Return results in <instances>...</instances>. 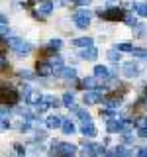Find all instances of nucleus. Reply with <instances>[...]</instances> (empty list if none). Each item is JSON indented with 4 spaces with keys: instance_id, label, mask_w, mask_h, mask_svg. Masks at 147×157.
I'll use <instances>...</instances> for the list:
<instances>
[{
    "instance_id": "obj_1",
    "label": "nucleus",
    "mask_w": 147,
    "mask_h": 157,
    "mask_svg": "<svg viewBox=\"0 0 147 157\" xmlns=\"http://www.w3.org/2000/svg\"><path fill=\"white\" fill-rule=\"evenodd\" d=\"M8 45L12 47V51L16 53L18 57H26L29 51H32V45L28 41H22L18 37H8Z\"/></svg>"
},
{
    "instance_id": "obj_2",
    "label": "nucleus",
    "mask_w": 147,
    "mask_h": 157,
    "mask_svg": "<svg viewBox=\"0 0 147 157\" xmlns=\"http://www.w3.org/2000/svg\"><path fill=\"white\" fill-rule=\"evenodd\" d=\"M51 153L53 155H73L77 153V147L71 144H65V141H53L51 144Z\"/></svg>"
},
{
    "instance_id": "obj_3",
    "label": "nucleus",
    "mask_w": 147,
    "mask_h": 157,
    "mask_svg": "<svg viewBox=\"0 0 147 157\" xmlns=\"http://www.w3.org/2000/svg\"><path fill=\"white\" fill-rule=\"evenodd\" d=\"M98 14H102L100 18H104V20H110V22H118V20H124V10L122 8H118V6H108L104 12L102 10H98Z\"/></svg>"
},
{
    "instance_id": "obj_4",
    "label": "nucleus",
    "mask_w": 147,
    "mask_h": 157,
    "mask_svg": "<svg viewBox=\"0 0 147 157\" xmlns=\"http://www.w3.org/2000/svg\"><path fill=\"white\" fill-rule=\"evenodd\" d=\"M90 16L92 14L88 12V10H78L75 16H73V22L77 24V28L85 29V28H88V24H90Z\"/></svg>"
},
{
    "instance_id": "obj_5",
    "label": "nucleus",
    "mask_w": 147,
    "mask_h": 157,
    "mask_svg": "<svg viewBox=\"0 0 147 157\" xmlns=\"http://www.w3.org/2000/svg\"><path fill=\"white\" fill-rule=\"evenodd\" d=\"M53 6H55V2H51V0H41V2H39V10L33 12V18H45V16H49V14L53 12Z\"/></svg>"
},
{
    "instance_id": "obj_6",
    "label": "nucleus",
    "mask_w": 147,
    "mask_h": 157,
    "mask_svg": "<svg viewBox=\"0 0 147 157\" xmlns=\"http://www.w3.org/2000/svg\"><path fill=\"white\" fill-rule=\"evenodd\" d=\"M104 100V96H102V90L100 88H92V90H86L85 94V104H98V102Z\"/></svg>"
},
{
    "instance_id": "obj_7",
    "label": "nucleus",
    "mask_w": 147,
    "mask_h": 157,
    "mask_svg": "<svg viewBox=\"0 0 147 157\" xmlns=\"http://www.w3.org/2000/svg\"><path fill=\"white\" fill-rule=\"evenodd\" d=\"M36 73H37L39 77H51V75H55V71H53V65H51L49 61H37Z\"/></svg>"
},
{
    "instance_id": "obj_8",
    "label": "nucleus",
    "mask_w": 147,
    "mask_h": 157,
    "mask_svg": "<svg viewBox=\"0 0 147 157\" xmlns=\"http://www.w3.org/2000/svg\"><path fill=\"white\" fill-rule=\"evenodd\" d=\"M94 77H96L100 82H108V81L112 78V73L108 71L106 67H102V65H96V67H94Z\"/></svg>"
},
{
    "instance_id": "obj_9",
    "label": "nucleus",
    "mask_w": 147,
    "mask_h": 157,
    "mask_svg": "<svg viewBox=\"0 0 147 157\" xmlns=\"http://www.w3.org/2000/svg\"><path fill=\"white\" fill-rule=\"evenodd\" d=\"M55 75L59 77V78H63V81H75L77 78V71L73 67H63L61 71H57Z\"/></svg>"
},
{
    "instance_id": "obj_10",
    "label": "nucleus",
    "mask_w": 147,
    "mask_h": 157,
    "mask_svg": "<svg viewBox=\"0 0 147 157\" xmlns=\"http://www.w3.org/2000/svg\"><path fill=\"white\" fill-rule=\"evenodd\" d=\"M98 78L96 77H86V78H81V82H78V86L85 88V90H92V88H98Z\"/></svg>"
},
{
    "instance_id": "obj_11",
    "label": "nucleus",
    "mask_w": 147,
    "mask_h": 157,
    "mask_svg": "<svg viewBox=\"0 0 147 157\" xmlns=\"http://www.w3.org/2000/svg\"><path fill=\"white\" fill-rule=\"evenodd\" d=\"M81 57L82 59H86V61H94V59L98 57V49L96 47H82L81 49Z\"/></svg>"
},
{
    "instance_id": "obj_12",
    "label": "nucleus",
    "mask_w": 147,
    "mask_h": 157,
    "mask_svg": "<svg viewBox=\"0 0 147 157\" xmlns=\"http://www.w3.org/2000/svg\"><path fill=\"white\" fill-rule=\"evenodd\" d=\"M137 73H139V67H137V63L131 61V63H126V65H124V75H126L127 78H134Z\"/></svg>"
},
{
    "instance_id": "obj_13",
    "label": "nucleus",
    "mask_w": 147,
    "mask_h": 157,
    "mask_svg": "<svg viewBox=\"0 0 147 157\" xmlns=\"http://www.w3.org/2000/svg\"><path fill=\"white\" fill-rule=\"evenodd\" d=\"M81 132H82V136H86V137H94L96 136V128H94L92 122H82Z\"/></svg>"
},
{
    "instance_id": "obj_14",
    "label": "nucleus",
    "mask_w": 147,
    "mask_h": 157,
    "mask_svg": "<svg viewBox=\"0 0 147 157\" xmlns=\"http://www.w3.org/2000/svg\"><path fill=\"white\" fill-rule=\"evenodd\" d=\"M41 98H43V94L39 90H29L28 94H26L28 104H39V102H41Z\"/></svg>"
},
{
    "instance_id": "obj_15",
    "label": "nucleus",
    "mask_w": 147,
    "mask_h": 157,
    "mask_svg": "<svg viewBox=\"0 0 147 157\" xmlns=\"http://www.w3.org/2000/svg\"><path fill=\"white\" fill-rule=\"evenodd\" d=\"M4 100H6L8 104H16V102L20 100V94L16 90H12V88H8V90L4 88Z\"/></svg>"
},
{
    "instance_id": "obj_16",
    "label": "nucleus",
    "mask_w": 147,
    "mask_h": 157,
    "mask_svg": "<svg viewBox=\"0 0 147 157\" xmlns=\"http://www.w3.org/2000/svg\"><path fill=\"white\" fill-rule=\"evenodd\" d=\"M73 45L82 49V47H90L92 45V37H78V39H73Z\"/></svg>"
},
{
    "instance_id": "obj_17",
    "label": "nucleus",
    "mask_w": 147,
    "mask_h": 157,
    "mask_svg": "<svg viewBox=\"0 0 147 157\" xmlns=\"http://www.w3.org/2000/svg\"><path fill=\"white\" fill-rule=\"evenodd\" d=\"M45 126L51 128V130H53V128H61L63 126V120L59 116H49L47 120H45Z\"/></svg>"
},
{
    "instance_id": "obj_18",
    "label": "nucleus",
    "mask_w": 147,
    "mask_h": 157,
    "mask_svg": "<svg viewBox=\"0 0 147 157\" xmlns=\"http://www.w3.org/2000/svg\"><path fill=\"white\" fill-rule=\"evenodd\" d=\"M120 102H122V96H110V98H104V106L106 108H116V106H120Z\"/></svg>"
},
{
    "instance_id": "obj_19",
    "label": "nucleus",
    "mask_w": 147,
    "mask_h": 157,
    "mask_svg": "<svg viewBox=\"0 0 147 157\" xmlns=\"http://www.w3.org/2000/svg\"><path fill=\"white\" fill-rule=\"evenodd\" d=\"M63 104H65L67 108H73V110H75V94H73V92H65V94H63Z\"/></svg>"
},
{
    "instance_id": "obj_20",
    "label": "nucleus",
    "mask_w": 147,
    "mask_h": 157,
    "mask_svg": "<svg viewBox=\"0 0 147 157\" xmlns=\"http://www.w3.org/2000/svg\"><path fill=\"white\" fill-rule=\"evenodd\" d=\"M106 55H108V59H110L112 63H118V61H120V57H122V51L118 47H114V49H108Z\"/></svg>"
},
{
    "instance_id": "obj_21",
    "label": "nucleus",
    "mask_w": 147,
    "mask_h": 157,
    "mask_svg": "<svg viewBox=\"0 0 147 157\" xmlns=\"http://www.w3.org/2000/svg\"><path fill=\"white\" fill-rule=\"evenodd\" d=\"M61 130H63V134H67V136H71V134H75V124H73L71 120H67V122H63V126H61Z\"/></svg>"
},
{
    "instance_id": "obj_22",
    "label": "nucleus",
    "mask_w": 147,
    "mask_h": 157,
    "mask_svg": "<svg viewBox=\"0 0 147 157\" xmlns=\"http://www.w3.org/2000/svg\"><path fill=\"white\" fill-rule=\"evenodd\" d=\"M49 63L53 65V71H55V73H57V71H61V69H63V59H61V57H57V55L49 59Z\"/></svg>"
},
{
    "instance_id": "obj_23",
    "label": "nucleus",
    "mask_w": 147,
    "mask_h": 157,
    "mask_svg": "<svg viewBox=\"0 0 147 157\" xmlns=\"http://www.w3.org/2000/svg\"><path fill=\"white\" fill-rule=\"evenodd\" d=\"M75 114L78 116V120H81V122H90V114H88L86 110H81V108H75Z\"/></svg>"
},
{
    "instance_id": "obj_24",
    "label": "nucleus",
    "mask_w": 147,
    "mask_h": 157,
    "mask_svg": "<svg viewBox=\"0 0 147 157\" xmlns=\"http://www.w3.org/2000/svg\"><path fill=\"white\" fill-rule=\"evenodd\" d=\"M61 47H63V41H61V39H51V41L47 43V49H51V51H59Z\"/></svg>"
},
{
    "instance_id": "obj_25",
    "label": "nucleus",
    "mask_w": 147,
    "mask_h": 157,
    "mask_svg": "<svg viewBox=\"0 0 147 157\" xmlns=\"http://www.w3.org/2000/svg\"><path fill=\"white\" fill-rule=\"evenodd\" d=\"M135 12H137V16H143V18H147V4H143V2L135 4Z\"/></svg>"
},
{
    "instance_id": "obj_26",
    "label": "nucleus",
    "mask_w": 147,
    "mask_h": 157,
    "mask_svg": "<svg viewBox=\"0 0 147 157\" xmlns=\"http://www.w3.org/2000/svg\"><path fill=\"white\" fill-rule=\"evenodd\" d=\"M124 22H126L130 28H135V26H137V18L134 16V14H126V16H124Z\"/></svg>"
},
{
    "instance_id": "obj_27",
    "label": "nucleus",
    "mask_w": 147,
    "mask_h": 157,
    "mask_svg": "<svg viewBox=\"0 0 147 157\" xmlns=\"http://www.w3.org/2000/svg\"><path fill=\"white\" fill-rule=\"evenodd\" d=\"M82 151H85V153H94L96 151V145L94 144H86V141H82Z\"/></svg>"
},
{
    "instance_id": "obj_28",
    "label": "nucleus",
    "mask_w": 147,
    "mask_h": 157,
    "mask_svg": "<svg viewBox=\"0 0 147 157\" xmlns=\"http://www.w3.org/2000/svg\"><path fill=\"white\" fill-rule=\"evenodd\" d=\"M131 55L134 57H139V59H147V49H134V51H131Z\"/></svg>"
},
{
    "instance_id": "obj_29",
    "label": "nucleus",
    "mask_w": 147,
    "mask_h": 157,
    "mask_svg": "<svg viewBox=\"0 0 147 157\" xmlns=\"http://www.w3.org/2000/svg\"><path fill=\"white\" fill-rule=\"evenodd\" d=\"M18 77L20 78H26V81H32V78H33V73L32 71H18Z\"/></svg>"
},
{
    "instance_id": "obj_30",
    "label": "nucleus",
    "mask_w": 147,
    "mask_h": 157,
    "mask_svg": "<svg viewBox=\"0 0 147 157\" xmlns=\"http://www.w3.org/2000/svg\"><path fill=\"white\" fill-rule=\"evenodd\" d=\"M118 49H120V51L122 53H124V51H134V45H131V43H118Z\"/></svg>"
},
{
    "instance_id": "obj_31",
    "label": "nucleus",
    "mask_w": 147,
    "mask_h": 157,
    "mask_svg": "<svg viewBox=\"0 0 147 157\" xmlns=\"http://www.w3.org/2000/svg\"><path fill=\"white\" fill-rule=\"evenodd\" d=\"M135 126H137V130H139V128H145L147 126V118H135Z\"/></svg>"
},
{
    "instance_id": "obj_32",
    "label": "nucleus",
    "mask_w": 147,
    "mask_h": 157,
    "mask_svg": "<svg viewBox=\"0 0 147 157\" xmlns=\"http://www.w3.org/2000/svg\"><path fill=\"white\" fill-rule=\"evenodd\" d=\"M112 153H114V155H126V153H127V149H126V147H122V145H120V147H116V149L112 151Z\"/></svg>"
},
{
    "instance_id": "obj_33",
    "label": "nucleus",
    "mask_w": 147,
    "mask_h": 157,
    "mask_svg": "<svg viewBox=\"0 0 147 157\" xmlns=\"http://www.w3.org/2000/svg\"><path fill=\"white\" fill-rule=\"evenodd\" d=\"M135 29H137V32H135V36H143V33H145V26H141V24H137V26H135Z\"/></svg>"
},
{
    "instance_id": "obj_34",
    "label": "nucleus",
    "mask_w": 147,
    "mask_h": 157,
    "mask_svg": "<svg viewBox=\"0 0 147 157\" xmlns=\"http://www.w3.org/2000/svg\"><path fill=\"white\" fill-rule=\"evenodd\" d=\"M71 2H75V4H78V6H86V4H90L92 0H71Z\"/></svg>"
},
{
    "instance_id": "obj_35",
    "label": "nucleus",
    "mask_w": 147,
    "mask_h": 157,
    "mask_svg": "<svg viewBox=\"0 0 147 157\" xmlns=\"http://www.w3.org/2000/svg\"><path fill=\"white\" fill-rule=\"evenodd\" d=\"M137 134H139L141 137H147V126L145 128H139V130H137Z\"/></svg>"
},
{
    "instance_id": "obj_36",
    "label": "nucleus",
    "mask_w": 147,
    "mask_h": 157,
    "mask_svg": "<svg viewBox=\"0 0 147 157\" xmlns=\"http://www.w3.org/2000/svg\"><path fill=\"white\" fill-rule=\"evenodd\" d=\"M14 149H16V153H26V147H22V145H14Z\"/></svg>"
},
{
    "instance_id": "obj_37",
    "label": "nucleus",
    "mask_w": 147,
    "mask_h": 157,
    "mask_svg": "<svg viewBox=\"0 0 147 157\" xmlns=\"http://www.w3.org/2000/svg\"><path fill=\"white\" fill-rule=\"evenodd\" d=\"M6 65H8V63H6V55L2 53V57H0V67H2V69H6Z\"/></svg>"
},
{
    "instance_id": "obj_38",
    "label": "nucleus",
    "mask_w": 147,
    "mask_h": 157,
    "mask_svg": "<svg viewBox=\"0 0 147 157\" xmlns=\"http://www.w3.org/2000/svg\"><path fill=\"white\" fill-rule=\"evenodd\" d=\"M137 153H139V155H147V147H143V149H139Z\"/></svg>"
},
{
    "instance_id": "obj_39",
    "label": "nucleus",
    "mask_w": 147,
    "mask_h": 157,
    "mask_svg": "<svg viewBox=\"0 0 147 157\" xmlns=\"http://www.w3.org/2000/svg\"><path fill=\"white\" fill-rule=\"evenodd\" d=\"M108 6H118V2L116 0H108Z\"/></svg>"
}]
</instances>
